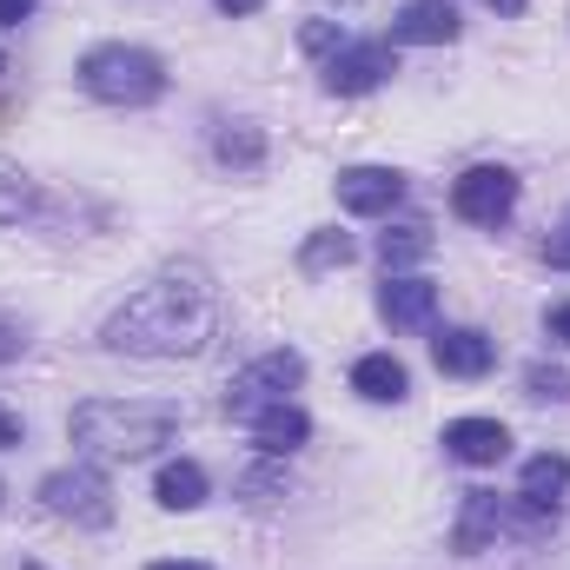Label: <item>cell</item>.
Returning <instances> with one entry per match:
<instances>
[{"label":"cell","mask_w":570,"mask_h":570,"mask_svg":"<svg viewBox=\"0 0 570 570\" xmlns=\"http://www.w3.org/2000/svg\"><path fill=\"white\" fill-rule=\"evenodd\" d=\"M219 332V285L206 266H166L159 279H146L107 325L100 345L107 352H134V358H199Z\"/></svg>","instance_id":"6da1fadb"},{"label":"cell","mask_w":570,"mask_h":570,"mask_svg":"<svg viewBox=\"0 0 570 570\" xmlns=\"http://www.w3.org/2000/svg\"><path fill=\"white\" fill-rule=\"evenodd\" d=\"M73 444L87 458H107V464H134V458H153L159 444L179 438V412L173 405H120V399H87L73 405Z\"/></svg>","instance_id":"7a4b0ae2"},{"label":"cell","mask_w":570,"mask_h":570,"mask_svg":"<svg viewBox=\"0 0 570 570\" xmlns=\"http://www.w3.org/2000/svg\"><path fill=\"white\" fill-rule=\"evenodd\" d=\"M80 87L107 107H153L166 94V67L159 53L127 47V40H107V47H87L80 53Z\"/></svg>","instance_id":"3957f363"},{"label":"cell","mask_w":570,"mask_h":570,"mask_svg":"<svg viewBox=\"0 0 570 570\" xmlns=\"http://www.w3.org/2000/svg\"><path fill=\"white\" fill-rule=\"evenodd\" d=\"M298 385H305V358L298 352H266V358H253L246 372L226 379V419H246L253 425L266 405H285Z\"/></svg>","instance_id":"277c9868"},{"label":"cell","mask_w":570,"mask_h":570,"mask_svg":"<svg viewBox=\"0 0 570 570\" xmlns=\"http://www.w3.org/2000/svg\"><path fill=\"white\" fill-rule=\"evenodd\" d=\"M40 511L47 518H67L80 531H107L114 524V484L100 471H87V464L53 471V478H40Z\"/></svg>","instance_id":"5b68a950"},{"label":"cell","mask_w":570,"mask_h":570,"mask_svg":"<svg viewBox=\"0 0 570 570\" xmlns=\"http://www.w3.org/2000/svg\"><path fill=\"white\" fill-rule=\"evenodd\" d=\"M511 206H518V173L511 166H471V173L451 179V213L464 226H498V219H511Z\"/></svg>","instance_id":"8992f818"},{"label":"cell","mask_w":570,"mask_h":570,"mask_svg":"<svg viewBox=\"0 0 570 570\" xmlns=\"http://www.w3.org/2000/svg\"><path fill=\"white\" fill-rule=\"evenodd\" d=\"M385 73H399V60H392V40H345L332 60H325V87L332 94H372Z\"/></svg>","instance_id":"52a82bcc"},{"label":"cell","mask_w":570,"mask_h":570,"mask_svg":"<svg viewBox=\"0 0 570 570\" xmlns=\"http://www.w3.org/2000/svg\"><path fill=\"white\" fill-rule=\"evenodd\" d=\"M399 199H405V173H392V166H345L338 173V206L358 219H379Z\"/></svg>","instance_id":"ba28073f"},{"label":"cell","mask_w":570,"mask_h":570,"mask_svg":"<svg viewBox=\"0 0 570 570\" xmlns=\"http://www.w3.org/2000/svg\"><path fill=\"white\" fill-rule=\"evenodd\" d=\"M431 365H438L444 379H484V372L498 365V345H491L484 332H471V325H451V332L431 338Z\"/></svg>","instance_id":"9c48e42d"},{"label":"cell","mask_w":570,"mask_h":570,"mask_svg":"<svg viewBox=\"0 0 570 570\" xmlns=\"http://www.w3.org/2000/svg\"><path fill=\"white\" fill-rule=\"evenodd\" d=\"M438 312V285L431 279H385L379 285V318L392 332H425Z\"/></svg>","instance_id":"30bf717a"},{"label":"cell","mask_w":570,"mask_h":570,"mask_svg":"<svg viewBox=\"0 0 570 570\" xmlns=\"http://www.w3.org/2000/svg\"><path fill=\"white\" fill-rule=\"evenodd\" d=\"M392 40H405V47H444V40H458V7L451 0H405L399 20H392Z\"/></svg>","instance_id":"8fae6325"},{"label":"cell","mask_w":570,"mask_h":570,"mask_svg":"<svg viewBox=\"0 0 570 570\" xmlns=\"http://www.w3.org/2000/svg\"><path fill=\"white\" fill-rule=\"evenodd\" d=\"M444 451L458 464H498L511 451V431L498 425V419H451L444 425Z\"/></svg>","instance_id":"7c38bea8"},{"label":"cell","mask_w":570,"mask_h":570,"mask_svg":"<svg viewBox=\"0 0 570 570\" xmlns=\"http://www.w3.org/2000/svg\"><path fill=\"white\" fill-rule=\"evenodd\" d=\"M498 531H504V498H498V491H464V511H458L451 544H458L464 558H478Z\"/></svg>","instance_id":"4fadbf2b"},{"label":"cell","mask_w":570,"mask_h":570,"mask_svg":"<svg viewBox=\"0 0 570 570\" xmlns=\"http://www.w3.org/2000/svg\"><path fill=\"white\" fill-rule=\"evenodd\" d=\"M352 392L372 399V405H399V399L412 392V372H405L392 352H365V358L352 365Z\"/></svg>","instance_id":"5bb4252c"},{"label":"cell","mask_w":570,"mask_h":570,"mask_svg":"<svg viewBox=\"0 0 570 570\" xmlns=\"http://www.w3.org/2000/svg\"><path fill=\"white\" fill-rule=\"evenodd\" d=\"M253 438H259V451H266V458H285V451H298V444L312 438V419L285 399V405H266V412L253 419Z\"/></svg>","instance_id":"9a60e30c"},{"label":"cell","mask_w":570,"mask_h":570,"mask_svg":"<svg viewBox=\"0 0 570 570\" xmlns=\"http://www.w3.org/2000/svg\"><path fill=\"white\" fill-rule=\"evenodd\" d=\"M153 498H159L166 511H193V504H206V471H199L193 458H173V464H159Z\"/></svg>","instance_id":"2e32d148"},{"label":"cell","mask_w":570,"mask_h":570,"mask_svg":"<svg viewBox=\"0 0 570 570\" xmlns=\"http://www.w3.org/2000/svg\"><path fill=\"white\" fill-rule=\"evenodd\" d=\"M298 266H305V273H338V266H352V233H338V226H318V233H305V246H298Z\"/></svg>","instance_id":"e0dca14e"},{"label":"cell","mask_w":570,"mask_h":570,"mask_svg":"<svg viewBox=\"0 0 570 570\" xmlns=\"http://www.w3.org/2000/svg\"><path fill=\"white\" fill-rule=\"evenodd\" d=\"M570 484V458L564 451H538L531 464H524V498H538V504H558V491Z\"/></svg>","instance_id":"ac0fdd59"},{"label":"cell","mask_w":570,"mask_h":570,"mask_svg":"<svg viewBox=\"0 0 570 570\" xmlns=\"http://www.w3.org/2000/svg\"><path fill=\"white\" fill-rule=\"evenodd\" d=\"M33 213H40V186L20 166H0V226H20Z\"/></svg>","instance_id":"d6986e66"},{"label":"cell","mask_w":570,"mask_h":570,"mask_svg":"<svg viewBox=\"0 0 570 570\" xmlns=\"http://www.w3.org/2000/svg\"><path fill=\"white\" fill-rule=\"evenodd\" d=\"M213 153H219V166L253 173V166H266V134H259V127H219Z\"/></svg>","instance_id":"ffe728a7"},{"label":"cell","mask_w":570,"mask_h":570,"mask_svg":"<svg viewBox=\"0 0 570 570\" xmlns=\"http://www.w3.org/2000/svg\"><path fill=\"white\" fill-rule=\"evenodd\" d=\"M431 226H392L385 239H379V259L385 266H412V259H431Z\"/></svg>","instance_id":"44dd1931"},{"label":"cell","mask_w":570,"mask_h":570,"mask_svg":"<svg viewBox=\"0 0 570 570\" xmlns=\"http://www.w3.org/2000/svg\"><path fill=\"white\" fill-rule=\"evenodd\" d=\"M524 392H531L538 405H570V372L564 365H531V372H524Z\"/></svg>","instance_id":"7402d4cb"},{"label":"cell","mask_w":570,"mask_h":570,"mask_svg":"<svg viewBox=\"0 0 570 570\" xmlns=\"http://www.w3.org/2000/svg\"><path fill=\"white\" fill-rule=\"evenodd\" d=\"M298 47H305V53H325V60H332V53L345 47V33H338V20H305V27H298Z\"/></svg>","instance_id":"603a6c76"},{"label":"cell","mask_w":570,"mask_h":570,"mask_svg":"<svg viewBox=\"0 0 570 570\" xmlns=\"http://www.w3.org/2000/svg\"><path fill=\"white\" fill-rule=\"evenodd\" d=\"M544 266H558V273H570V213H564V226L544 239Z\"/></svg>","instance_id":"cb8c5ba5"},{"label":"cell","mask_w":570,"mask_h":570,"mask_svg":"<svg viewBox=\"0 0 570 570\" xmlns=\"http://www.w3.org/2000/svg\"><path fill=\"white\" fill-rule=\"evenodd\" d=\"M33 13V0H0V27H20Z\"/></svg>","instance_id":"d4e9b609"},{"label":"cell","mask_w":570,"mask_h":570,"mask_svg":"<svg viewBox=\"0 0 570 570\" xmlns=\"http://www.w3.org/2000/svg\"><path fill=\"white\" fill-rule=\"evenodd\" d=\"M13 444H20V419L0 405V451H13Z\"/></svg>","instance_id":"484cf974"},{"label":"cell","mask_w":570,"mask_h":570,"mask_svg":"<svg viewBox=\"0 0 570 570\" xmlns=\"http://www.w3.org/2000/svg\"><path fill=\"white\" fill-rule=\"evenodd\" d=\"M20 345H27V338H20L13 325H0V358H20Z\"/></svg>","instance_id":"4316f807"},{"label":"cell","mask_w":570,"mask_h":570,"mask_svg":"<svg viewBox=\"0 0 570 570\" xmlns=\"http://www.w3.org/2000/svg\"><path fill=\"white\" fill-rule=\"evenodd\" d=\"M544 325H551V338H564V345H570V305H558V312H551Z\"/></svg>","instance_id":"83f0119b"},{"label":"cell","mask_w":570,"mask_h":570,"mask_svg":"<svg viewBox=\"0 0 570 570\" xmlns=\"http://www.w3.org/2000/svg\"><path fill=\"white\" fill-rule=\"evenodd\" d=\"M213 7H219V13H259L266 0H213Z\"/></svg>","instance_id":"f1b7e54d"},{"label":"cell","mask_w":570,"mask_h":570,"mask_svg":"<svg viewBox=\"0 0 570 570\" xmlns=\"http://www.w3.org/2000/svg\"><path fill=\"white\" fill-rule=\"evenodd\" d=\"M146 570H213V564H186V558H166V564H146Z\"/></svg>","instance_id":"f546056e"},{"label":"cell","mask_w":570,"mask_h":570,"mask_svg":"<svg viewBox=\"0 0 570 570\" xmlns=\"http://www.w3.org/2000/svg\"><path fill=\"white\" fill-rule=\"evenodd\" d=\"M484 7H498V13H524V0H484Z\"/></svg>","instance_id":"4dcf8cb0"},{"label":"cell","mask_w":570,"mask_h":570,"mask_svg":"<svg viewBox=\"0 0 570 570\" xmlns=\"http://www.w3.org/2000/svg\"><path fill=\"white\" fill-rule=\"evenodd\" d=\"M13 570H40V564H13Z\"/></svg>","instance_id":"1f68e13d"},{"label":"cell","mask_w":570,"mask_h":570,"mask_svg":"<svg viewBox=\"0 0 570 570\" xmlns=\"http://www.w3.org/2000/svg\"><path fill=\"white\" fill-rule=\"evenodd\" d=\"M0 73H7V53H0Z\"/></svg>","instance_id":"d6a6232c"}]
</instances>
